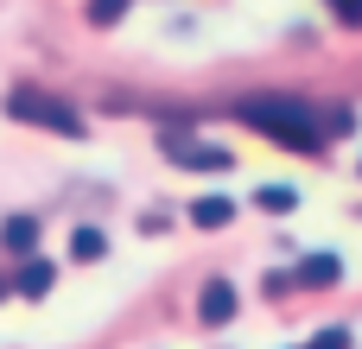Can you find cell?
I'll return each instance as SVG.
<instances>
[{
  "instance_id": "obj_1",
  "label": "cell",
  "mask_w": 362,
  "mask_h": 349,
  "mask_svg": "<svg viewBox=\"0 0 362 349\" xmlns=\"http://www.w3.org/2000/svg\"><path fill=\"white\" fill-rule=\"evenodd\" d=\"M248 121H267V127H280V140H286V146H299V153H312V146H318L312 121H305L299 108H286V102H248Z\"/></svg>"
},
{
  "instance_id": "obj_2",
  "label": "cell",
  "mask_w": 362,
  "mask_h": 349,
  "mask_svg": "<svg viewBox=\"0 0 362 349\" xmlns=\"http://www.w3.org/2000/svg\"><path fill=\"white\" fill-rule=\"evenodd\" d=\"M6 114H25V121H51V127H64V134H76V127H83L70 108H57V102L32 95V89H13V95H6Z\"/></svg>"
},
{
  "instance_id": "obj_3",
  "label": "cell",
  "mask_w": 362,
  "mask_h": 349,
  "mask_svg": "<svg viewBox=\"0 0 362 349\" xmlns=\"http://www.w3.org/2000/svg\"><path fill=\"white\" fill-rule=\"evenodd\" d=\"M32 235H38L32 216H6V229H0V242H6L13 254H32Z\"/></svg>"
},
{
  "instance_id": "obj_4",
  "label": "cell",
  "mask_w": 362,
  "mask_h": 349,
  "mask_svg": "<svg viewBox=\"0 0 362 349\" xmlns=\"http://www.w3.org/2000/svg\"><path fill=\"white\" fill-rule=\"evenodd\" d=\"M204 318H210V324H216V318H235V292H229L223 280H216V286L204 292Z\"/></svg>"
},
{
  "instance_id": "obj_5",
  "label": "cell",
  "mask_w": 362,
  "mask_h": 349,
  "mask_svg": "<svg viewBox=\"0 0 362 349\" xmlns=\"http://www.w3.org/2000/svg\"><path fill=\"white\" fill-rule=\"evenodd\" d=\"M70 248H76V261H95V254H102V229H76Z\"/></svg>"
},
{
  "instance_id": "obj_6",
  "label": "cell",
  "mask_w": 362,
  "mask_h": 349,
  "mask_svg": "<svg viewBox=\"0 0 362 349\" xmlns=\"http://www.w3.org/2000/svg\"><path fill=\"white\" fill-rule=\"evenodd\" d=\"M299 280L325 286V280H337V261H331V254H318V261H305V267H299Z\"/></svg>"
},
{
  "instance_id": "obj_7",
  "label": "cell",
  "mask_w": 362,
  "mask_h": 349,
  "mask_svg": "<svg viewBox=\"0 0 362 349\" xmlns=\"http://www.w3.org/2000/svg\"><path fill=\"white\" fill-rule=\"evenodd\" d=\"M19 286H25V299H38V292L51 286V267H45V261H32V267L19 273Z\"/></svg>"
},
{
  "instance_id": "obj_8",
  "label": "cell",
  "mask_w": 362,
  "mask_h": 349,
  "mask_svg": "<svg viewBox=\"0 0 362 349\" xmlns=\"http://www.w3.org/2000/svg\"><path fill=\"white\" fill-rule=\"evenodd\" d=\"M197 223H204V229L229 223V203H223V197H204V203H197Z\"/></svg>"
},
{
  "instance_id": "obj_9",
  "label": "cell",
  "mask_w": 362,
  "mask_h": 349,
  "mask_svg": "<svg viewBox=\"0 0 362 349\" xmlns=\"http://www.w3.org/2000/svg\"><path fill=\"white\" fill-rule=\"evenodd\" d=\"M261 210H293V191H286V184H267V191H261Z\"/></svg>"
},
{
  "instance_id": "obj_10",
  "label": "cell",
  "mask_w": 362,
  "mask_h": 349,
  "mask_svg": "<svg viewBox=\"0 0 362 349\" xmlns=\"http://www.w3.org/2000/svg\"><path fill=\"white\" fill-rule=\"evenodd\" d=\"M312 349H350V331H318Z\"/></svg>"
},
{
  "instance_id": "obj_11",
  "label": "cell",
  "mask_w": 362,
  "mask_h": 349,
  "mask_svg": "<svg viewBox=\"0 0 362 349\" xmlns=\"http://www.w3.org/2000/svg\"><path fill=\"white\" fill-rule=\"evenodd\" d=\"M121 6H127V0H95V6H89V19H95V25H108V19H115Z\"/></svg>"
},
{
  "instance_id": "obj_12",
  "label": "cell",
  "mask_w": 362,
  "mask_h": 349,
  "mask_svg": "<svg viewBox=\"0 0 362 349\" xmlns=\"http://www.w3.org/2000/svg\"><path fill=\"white\" fill-rule=\"evenodd\" d=\"M344 6V19H362V0H337Z\"/></svg>"
}]
</instances>
